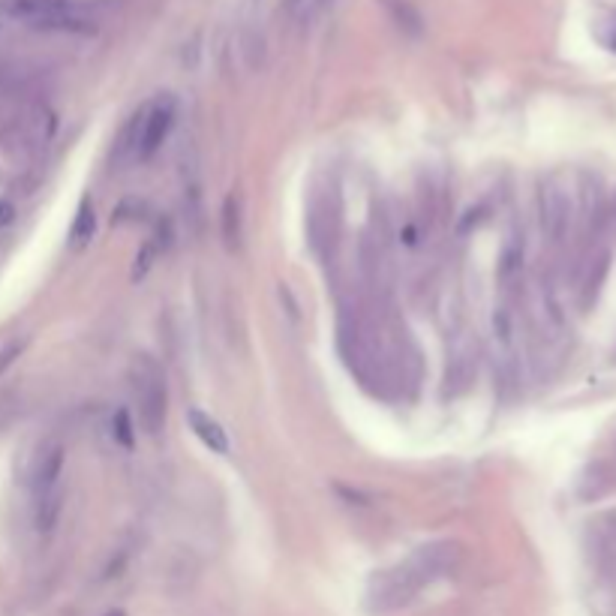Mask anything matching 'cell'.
Returning <instances> with one entry per match:
<instances>
[{
    "instance_id": "obj_1",
    "label": "cell",
    "mask_w": 616,
    "mask_h": 616,
    "mask_svg": "<svg viewBox=\"0 0 616 616\" xmlns=\"http://www.w3.org/2000/svg\"><path fill=\"white\" fill-rule=\"evenodd\" d=\"M454 556H457V544L451 541H433L418 547L409 559L370 577L367 604L376 613H391L406 607L427 583H433L454 562Z\"/></svg>"
},
{
    "instance_id": "obj_2",
    "label": "cell",
    "mask_w": 616,
    "mask_h": 616,
    "mask_svg": "<svg viewBox=\"0 0 616 616\" xmlns=\"http://www.w3.org/2000/svg\"><path fill=\"white\" fill-rule=\"evenodd\" d=\"M64 469L67 451L61 442H49L40 448L34 475H31V499H34V523L40 532H52L64 514Z\"/></svg>"
},
{
    "instance_id": "obj_3",
    "label": "cell",
    "mask_w": 616,
    "mask_h": 616,
    "mask_svg": "<svg viewBox=\"0 0 616 616\" xmlns=\"http://www.w3.org/2000/svg\"><path fill=\"white\" fill-rule=\"evenodd\" d=\"M130 385H133V397L139 403L142 430L148 436H157L166 424V409H169V391H166L163 367L151 355H139L130 367Z\"/></svg>"
},
{
    "instance_id": "obj_4",
    "label": "cell",
    "mask_w": 616,
    "mask_h": 616,
    "mask_svg": "<svg viewBox=\"0 0 616 616\" xmlns=\"http://www.w3.org/2000/svg\"><path fill=\"white\" fill-rule=\"evenodd\" d=\"M7 13L37 31H64V34H91L94 25L79 16L70 0H10Z\"/></svg>"
},
{
    "instance_id": "obj_5",
    "label": "cell",
    "mask_w": 616,
    "mask_h": 616,
    "mask_svg": "<svg viewBox=\"0 0 616 616\" xmlns=\"http://www.w3.org/2000/svg\"><path fill=\"white\" fill-rule=\"evenodd\" d=\"M175 118H178V103L169 94L145 103L136 112V127H139V154H136V160L139 163L151 160L163 148V142L169 139V133L175 127Z\"/></svg>"
},
{
    "instance_id": "obj_6",
    "label": "cell",
    "mask_w": 616,
    "mask_h": 616,
    "mask_svg": "<svg viewBox=\"0 0 616 616\" xmlns=\"http://www.w3.org/2000/svg\"><path fill=\"white\" fill-rule=\"evenodd\" d=\"M541 226H544V235L559 244L565 235H568V226H571V199L565 193V187H559L556 181L544 184L541 190Z\"/></svg>"
},
{
    "instance_id": "obj_7",
    "label": "cell",
    "mask_w": 616,
    "mask_h": 616,
    "mask_svg": "<svg viewBox=\"0 0 616 616\" xmlns=\"http://www.w3.org/2000/svg\"><path fill=\"white\" fill-rule=\"evenodd\" d=\"M187 421H190V430L196 433V439H199L208 451H214V454H229V436H226V430H223V424H220L217 418H211V415L202 412V409H190V412H187Z\"/></svg>"
},
{
    "instance_id": "obj_8",
    "label": "cell",
    "mask_w": 616,
    "mask_h": 616,
    "mask_svg": "<svg viewBox=\"0 0 616 616\" xmlns=\"http://www.w3.org/2000/svg\"><path fill=\"white\" fill-rule=\"evenodd\" d=\"M94 232H97V217H94V205H91V202L85 199V202L79 205V214H76V220H73V229H70V244H73L76 250H85V247L91 244Z\"/></svg>"
},
{
    "instance_id": "obj_9",
    "label": "cell",
    "mask_w": 616,
    "mask_h": 616,
    "mask_svg": "<svg viewBox=\"0 0 616 616\" xmlns=\"http://www.w3.org/2000/svg\"><path fill=\"white\" fill-rule=\"evenodd\" d=\"M223 241L229 250H235L241 241V199L235 193L223 202Z\"/></svg>"
},
{
    "instance_id": "obj_10",
    "label": "cell",
    "mask_w": 616,
    "mask_h": 616,
    "mask_svg": "<svg viewBox=\"0 0 616 616\" xmlns=\"http://www.w3.org/2000/svg\"><path fill=\"white\" fill-rule=\"evenodd\" d=\"M166 244H169V232H166V235L157 232V235L142 247V253L136 256V265H133V280H142V277L154 268V262L160 259V253L166 250Z\"/></svg>"
},
{
    "instance_id": "obj_11",
    "label": "cell",
    "mask_w": 616,
    "mask_h": 616,
    "mask_svg": "<svg viewBox=\"0 0 616 616\" xmlns=\"http://www.w3.org/2000/svg\"><path fill=\"white\" fill-rule=\"evenodd\" d=\"M112 427H115V439L130 451V448L136 445V427H133L130 412H127V409H118L115 418H112Z\"/></svg>"
},
{
    "instance_id": "obj_12",
    "label": "cell",
    "mask_w": 616,
    "mask_h": 616,
    "mask_svg": "<svg viewBox=\"0 0 616 616\" xmlns=\"http://www.w3.org/2000/svg\"><path fill=\"white\" fill-rule=\"evenodd\" d=\"M325 4V0H289V7H292V13L295 16H301V19H307V16H313L319 7Z\"/></svg>"
},
{
    "instance_id": "obj_13",
    "label": "cell",
    "mask_w": 616,
    "mask_h": 616,
    "mask_svg": "<svg viewBox=\"0 0 616 616\" xmlns=\"http://www.w3.org/2000/svg\"><path fill=\"white\" fill-rule=\"evenodd\" d=\"M19 352H22V343H19V340H16V343H10L4 352H0V376H4V370H7L16 358H19Z\"/></svg>"
},
{
    "instance_id": "obj_14",
    "label": "cell",
    "mask_w": 616,
    "mask_h": 616,
    "mask_svg": "<svg viewBox=\"0 0 616 616\" xmlns=\"http://www.w3.org/2000/svg\"><path fill=\"white\" fill-rule=\"evenodd\" d=\"M7 220H13V208H10V205H0V223H7Z\"/></svg>"
},
{
    "instance_id": "obj_15",
    "label": "cell",
    "mask_w": 616,
    "mask_h": 616,
    "mask_svg": "<svg viewBox=\"0 0 616 616\" xmlns=\"http://www.w3.org/2000/svg\"><path fill=\"white\" fill-rule=\"evenodd\" d=\"M106 616H127V613H124V610H109Z\"/></svg>"
}]
</instances>
